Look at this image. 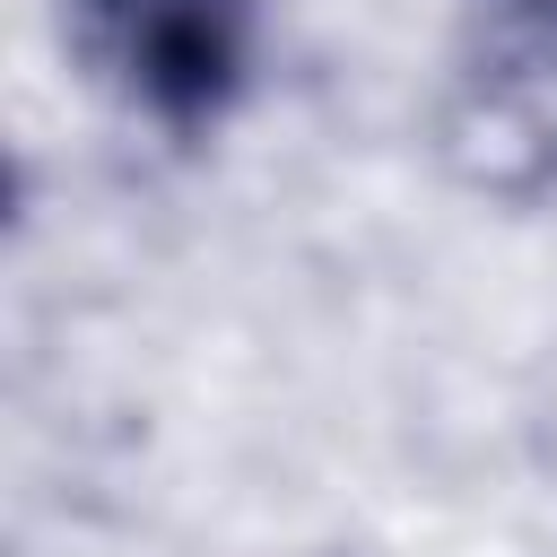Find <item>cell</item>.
<instances>
[{
  "mask_svg": "<svg viewBox=\"0 0 557 557\" xmlns=\"http://www.w3.org/2000/svg\"><path fill=\"white\" fill-rule=\"evenodd\" d=\"M87 61L165 131L200 139L252 78L261 0H61Z\"/></svg>",
  "mask_w": 557,
  "mask_h": 557,
  "instance_id": "obj_1",
  "label": "cell"
},
{
  "mask_svg": "<svg viewBox=\"0 0 557 557\" xmlns=\"http://www.w3.org/2000/svg\"><path fill=\"white\" fill-rule=\"evenodd\" d=\"M461 87L496 122L557 104V0H461Z\"/></svg>",
  "mask_w": 557,
  "mask_h": 557,
  "instance_id": "obj_2",
  "label": "cell"
}]
</instances>
